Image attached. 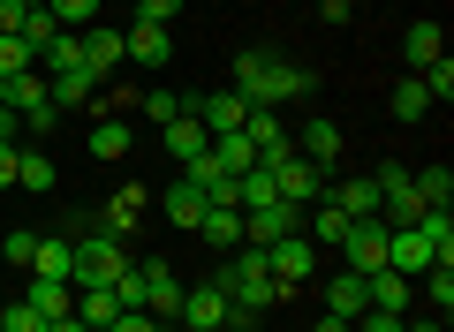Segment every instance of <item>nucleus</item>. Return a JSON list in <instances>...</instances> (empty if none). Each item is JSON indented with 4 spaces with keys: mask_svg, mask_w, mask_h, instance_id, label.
<instances>
[{
    "mask_svg": "<svg viewBox=\"0 0 454 332\" xmlns=\"http://www.w3.org/2000/svg\"><path fill=\"white\" fill-rule=\"evenodd\" d=\"M235 91H243L250 106H288V98L318 91V76L295 68V61H280V53H265V46H250L243 61H235Z\"/></svg>",
    "mask_w": 454,
    "mask_h": 332,
    "instance_id": "obj_1",
    "label": "nucleus"
},
{
    "mask_svg": "<svg viewBox=\"0 0 454 332\" xmlns=\"http://www.w3.org/2000/svg\"><path fill=\"white\" fill-rule=\"evenodd\" d=\"M212 287H220V295L235 302V310H250V317H258L265 302H280L273 265H265V250H250V242H243V250H235V257L220 265V280H212Z\"/></svg>",
    "mask_w": 454,
    "mask_h": 332,
    "instance_id": "obj_2",
    "label": "nucleus"
},
{
    "mask_svg": "<svg viewBox=\"0 0 454 332\" xmlns=\"http://www.w3.org/2000/svg\"><path fill=\"white\" fill-rule=\"evenodd\" d=\"M121 265H129V242H114V235H76V265H68V287H106Z\"/></svg>",
    "mask_w": 454,
    "mask_h": 332,
    "instance_id": "obj_3",
    "label": "nucleus"
},
{
    "mask_svg": "<svg viewBox=\"0 0 454 332\" xmlns=\"http://www.w3.org/2000/svg\"><path fill=\"white\" fill-rule=\"evenodd\" d=\"M137 212H145V181L114 189L98 212H83V220H68V227H83V235H114V242H129V235H137Z\"/></svg>",
    "mask_w": 454,
    "mask_h": 332,
    "instance_id": "obj_4",
    "label": "nucleus"
},
{
    "mask_svg": "<svg viewBox=\"0 0 454 332\" xmlns=\"http://www.w3.org/2000/svg\"><path fill=\"white\" fill-rule=\"evenodd\" d=\"M227 317H235V302L220 295V287H182V310H175V325L182 332H227Z\"/></svg>",
    "mask_w": 454,
    "mask_h": 332,
    "instance_id": "obj_5",
    "label": "nucleus"
},
{
    "mask_svg": "<svg viewBox=\"0 0 454 332\" xmlns=\"http://www.w3.org/2000/svg\"><path fill=\"white\" fill-rule=\"evenodd\" d=\"M265 174H273V189H280V205H295V212H310L318 205V166H310L303 151H288V158H273V166H265Z\"/></svg>",
    "mask_w": 454,
    "mask_h": 332,
    "instance_id": "obj_6",
    "label": "nucleus"
},
{
    "mask_svg": "<svg viewBox=\"0 0 454 332\" xmlns=\"http://www.w3.org/2000/svg\"><path fill=\"white\" fill-rule=\"evenodd\" d=\"M288 235H303V212L295 205H258V212H243V242L250 250H273V242H288Z\"/></svg>",
    "mask_w": 454,
    "mask_h": 332,
    "instance_id": "obj_7",
    "label": "nucleus"
},
{
    "mask_svg": "<svg viewBox=\"0 0 454 332\" xmlns=\"http://www.w3.org/2000/svg\"><path fill=\"white\" fill-rule=\"evenodd\" d=\"M265 265H273V287L288 295V287H303L310 272H318V250H310V235H288V242L265 250Z\"/></svg>",
    "mask_w": 454,
    "mask_h": 332,
    "instance_id": "obj_8",
    "label": "nucleus"
},
{
    "mask_svg": "<svg viewBox=\"0 0 454 332\" xmlns=\"http://www.w3.org/2000/svg\"><path fill=\"white\" fill-rule=\"evenodd\" d=\"M340 265H348V272H379V265H387V227L356 220L348 235H340Z\"/></svg>",
    "mask_w": 454,
    "mask_h": 332,
    "instance_id": "obj_9",
    "label": "nucleus"
},
{
    "mask_svg": "<svg viewBox=\"0 0 454 332\" xmlns=\"http://www.w3.org/2000/svg\"><path fill=\"white\" fill-rule=\"evenodd\" d=\"M190 113L205 121V136H227V128H243V121H250V98L227 83V91H212V98H190Z\"/></svg>",
    "mask_w": 454,
    "mask_h": 332,
    "instance_id": "obj_10",
    "label": "nucleus"
},
{
    "mask_svg": "<svg viewBox=\"0 0 454 332\" xmlns=\"http://www.w3.org/2000/svg\"><path fill=\"white\" fill-rule=\"evenodd\" d=\"M243 136H250V151H258V166H273V158H288V151H295V136L280 128V113H273V106H250Z\"/></svg>",
    "mask_w": 454,
    "mask_h": 332,
    "instance_id": "obj_11",
    "label": "nucleus"
},
{
    "mask_svg": "<svg viewBox=\"0 0 454 332\" xmlns=\"http://www.w3.org/2000/svg\"><path fill=\"white\" fill-rule=\"evenodd\" d=\"M325 310H333V317H348V325H356V317L372 310V272H348V265H340L333 280H325Z\"/></svg>",
    "mask_w": 454,
    "mask_h": 332,
    "instance_id": "obj_12",
    "label": "nucleus"
},
{
    "mask_svg": "<svg viewBox=\"0 0 454 332\" xmlns=\"http://www.w3.org/2000/svg\"><path fill=\"white\" fill-rule=\"evenodd\" d=\"M145 272V310L160 317V325H175V310H182V280H175V265H160V257H152V265H137Z\"/></svg>",
    "mask_w": 454,
    "mask_h": 332,
    "instance_id": "obj_13",
    "label": "nucleus"
},
{
    "mask_svg": "<svg viewBox=\"0 0 454 332\" xmlns=\"http://www.w3.org/2000/svg\"><path fill=\"white\" fill-rule=\"evenodd\" d=\"M121 53H129L137 68H167L175 61V38H167L160 23H129V31H121Z\"/></svg>",
    "mask_w": 454,
    "mask_h": 332,
    "instance_id": "obj_14",
    "label": "nucleus"
},
{
    "mask_svg": "<svg viewBox=\"0 0 454 332\" xmlns=\"http://www.w3.org/2000/svg\"><path fill=\"white\" fill-rule=\"evenodd\" d=\"M76 38H83V61H91V76H98V83H106L114 68L129 61V53H121V31H106V23H91V31H76Z\"/></svg>",
    "mask_w": 454,
    "mask_h": 332,
    "instance_id": "obj_15",
    "label": "nucleus"
},
{
    "mask_svg": "<svg viewBox=\"0 0 454 332\" xmlns=\"http://www.w3.org/2000/svg\"><path fill=\"white\" fill-rule=\"evenodd\" d=\"M439 53H447V38H439V23H432V16L402 31V61H409V76H424V68H432Z\"/></svg>",
    "mask_w": 454,
    "mask_h": 332,
    "instance_id": "obj_16",
    "label": "nucleus"
},
{
    "mask_svg": "<svg viewBox=\"0 0 454 332\" xmlns=\"http://www.w3.org/2000/svg\"><path fill=\"white\" fill-rule=\"evenodd\" d=\"M197 235H205L212 250H243V205H205Z\"/></svg>",
    "mask_w": 454,
    "mask_h": 332,
    "instance_id": "obj_17",
    "label": "nucleus"
},
{
    "mask_svg": "<svg viewBox=\"0 0 454 332\" xmlns=\"http://www.w3.org/2000/svg\"><path fill=\"white\" fill-rule=\"evenodd\" d=\"M98 91H106V83L91 76V61H83V68H68V76H46V98H53V106H91Z\"/></svg>",
    "mask_w": 454,
    "mask_h": 332,
    "instance_id": "obj_18",
    "label": "nucleus"
},
{
    "mask_svg": "<svg viewBox=\"0 0 454 332\" xmlns=\"http://www.w3.org/2000/svg\"><path fill=\"white\" fill-rule=\"evenodd\" d=\"M160 136H167V158H175V166H190V158H197V151H205V143H212L197 113H175V121H167Z\"/></svg>",
    "mask_w": 454,
    "mask_h": 332,
    "instance_id": "obj_19",
    "label": "nucleus"
},
{
    "mask_svg": "<svg viewBox=\"0 0 454 332\" xmlns=\"http://www.w3.org/2000/svg\"><path fill=\"white\" fill-rule=\"evenodd\" d=\"M68 265H76V235H38L31 280H68Z\"/></svg>",
    "mask_w": 454,
    "mask_h": 332,
    "instance_id": "obj_20",
    "label": "nucleus"
},
{
    "mask_svg": "<svg viewBox=\"0 0 454 332\" xmlns=\"http://www.w3.org/2000/svg\"><path fill=\"white\" fill-rule=\"evenodd\" d=\"M205 158L220 166V174H250V166H258V151H250V136H243V128L212 136V143H205Z\"/></svg>",
    "mask_w": 454,
    "mask_h": 332,
    "instance_id": "obj_21",
    "label": "nucleus"
},
{
    "mask_svg": "<svg viewBox=\"0 0 454 332\" xmlns=\"http://www.w3.org/2000/svg\"><path fill=\"white\" fill-rule=\"evenodd\" d=\"M295 151H303L310 166H333V158H340V128L325 121V113H310V128L295 136Z\"/></svg>",
    "mask_w": 454,
    "mask_h": 332,
    "instance_id": "obj_22",
    "label": "nucleus"
},
{
    "mask_svg": "<svg viewBox=\"0 0 454 332\" xmlns=\"http://www.w3.org/2000/svg\"><path fill=\"white\" fill-rule=\"evenodd\" d=\"M160 205H167V220H175V227H190V235H197V220H205V205H212V197H205V189H197V181H190V174H182V181H175V189H167V197H160Z\"/></svg>",
    "mask_w": 454,
    "mask_h": 332,
    "instance_id": "obj_23",
    "label": "nucleus"
},
{
    "mask_svg": "<svg viewBox=\"0 0 454 332\" xmlns=\"http://www.w3.org/2000/svg\"><path fill=\"white\" fill-rule=\"evenodd\" d=\"M409 302H417V280H402V272H387V265H379V272H372V310L409 317Z\"/></svg>",
    "mask_w": 454,
    "mask_h": 332,
    "instance_id": "obj_24",
    "label": "nucleus"
},
{
    "mask_svg": "<svg viewBox=\"0 0 454 332\" xmlns=\"http://www.w3.org/2000/svg\"><path fill=\"white\" fill-rule=\"evenodd\" d=\"M129 121H121V113H98L91 121V158H129Z\"/></svg>",
    "mask_w": 454,
    "mask_h": 332,
    "instance_id": "obj_25",
    "label": "nucleus"
},
{
    "mask_svg": "<svg viewBox=\"0 0 454 332\" xmlns=\"http://www.w3.org/2000/svg\"><path fill=\"white\" fill-rule=\"evenodd\" d=\"M409 181H417L424 212H447L454 205V166H409Z\"/></svg>",
    "mask_w": 454,
    "mask_h": 332,
    "instance_id": "obj_26",
    "label": "nucleus"
},
{
    "mask_svg": "<svg viewBox=\"0 0 454 332\" xmlns=\"http://www.w3.org/2000/svg\"><path fill=\"white\" fill-rule=\"evenodd\" d=\"M333 205L348 212V220H379V181H372V174H356V181H340V189H333Z\"/></svg>",
    "mask_w": 454,
    "mask_h": 332,
    "instance_id": "obj_27",
    "label": "nucleus"
},
{
    "mask_svg": "<svg viewBox=\"0 0 454 332\" xmlns=\"http://www.w3.org/2000/svg\"><path fill=\"white\" fill-rule=\"evenodd\" d=\"M76 317H83L91 332H106L114 317H121V302H114V287H76Z\"/></svg>",
    "mask_w": 454,
    "mask_h": 332,
    "instance_id": "obj_28",
    "label": "nucleus"
},
{
    "mask_svg": "<svg viewBox=\"0 0 454 332\" xmlns=\"http://www.w3.org/2000/svg\"><path fill=\"white\" fill-rule=\"evenodd\" d=\"M23 302L46 310V317H68V310H76V287H68V280H31V287H23Z\"/></svg>",
    "mask_w": 454,
    "mask_h": 332,
    "instance_id": "obj_29",
    "label": "nucleus"
},
{
    "mask_svg": "<svg viewBox=\"0 0 454 332\" xmlns=\"http://www.w3.org/2000/svg\"><path fill=\"white\" fill-rule=\"evenodd\" d=\"M409 227L432 242V265H454V220H447V212H417Z\"/></svg>",
    "mask_w": 454,
    "mask_h": 332,
    "instance_id": "obj_30",
    "label": "nucleus"
},
{
    "mask_svg": "<svg viewBox=\"0 0 454 332\" xmlns=\"http://www.w3.org/2000/svg\"><path fill=\"white\" fill-rule=\"evenodd\" d=\"M303 227H318V242H333V250H340V235H348V227H356V220H348V212H340L333 197H318V205L303 212Z\"/></svg>",
    "mask_w": 454,
    "mask_h": 332,
    "instance_id": "obj_31",
    "label": "nucleus"
},
{
    "mask_svg": "<svg viewBox=\"0 0 454 332\" xmlns=\"http://www.w3.org/2000/svg\"><path fill=\"white\" fill-rule=\"evenodd\" d=\"M387 106H394V121H424V113H432V91H424L417 76H402V83H394V98H387Z\"/></svg>",
    "mask_w": 454,
    "mask_h": 332,
    "instance_id": "obj_32",
    "label": "nucleus"
},
{
    "mask_svg": "<svg viewBox=\"0 0 454 332\" xmlns=\"http://www.w3.org/2000/svg\"><path fill=\"white\" fill-rule=\"evenodd\" d=\"M16 189H31V197L53 189V158L46 151H16Z\"/></svg>",
    "mask_w": 454,
    "mask_h": 332,
    "instance_id": "obj_33",
    "label": "nucleus"
},
{
    "mask_svg": "<svg viewBox=\"0 0 454 332\" xmlns=\"http://www.w3.org/2000/svg\"><path fill=\"white\" fill-rule=\"evenodd\" d=\"M38 68H46V76H68V68H83V38H76V31H61L46 53H38Z\"/></svg>",
    "mask_w": 454,
    "mask_h": 332,
    "instance_id": "obj_34",
    "label": "nucleus"
},
{
    "mask_svg": "<svg viewBox=\"0 0 454 332\" xmlns=\"http://www.w3.org/2000/svg\"><path fill=\"white\" fill-rule=\"evenodd\" d=\"M417 295L432 302V317H447V310H454V265H432V272L417 280Z\"/></svg>",
    "mask_w": 454,
    "mask_h": 332,
    "instance_id": "obj_35",
    "label": "nucleus"
},
{
    "mask_svg": "<svg viewBox=\"0 0 454 332\" xmlns=\"http://www.w3.org/2000/svg\"><path fill=\"white\" fill-rule=\"evenodd\" d=\"M16 38H23V46H31V53H46L53 38H61V23H53V8H31V16H23V31H16Z\"/></svg>",
    "mask_w": 454,
    "mask_h": 332,
    "instance_id": "obj_36",
    "label": "nucleus"
},
{
    "mask_svg": "<svg viewBox=\"0 0 454 332\" xmlns=\"http://www.w3.org/2000/svg\"><path fill=\"white\" fill-rule=\"evenodd\" d=\"M46 8H53L61 31H91V23H98V0H46Z\"/></svg>",
    "mask_w": 454,
    "mask_h": 332,
    "instance_id": "obj_37",
    "label": "nucleus"
},
{
    "mask_svg": "<svg viewBox=\"0 0 454 332\" xmlns=\"http://www.w3.org/2000/svg\"><path fill=\"white\" fill-rule=\"evenodd\" d=\"M0 257H8L16 272H31V257H38V235H31V227H8V235H0Z\"/></svg>",
    "mask_w": 454,
    "mask_h": 332,
    "instance_id": "obj_38",
    "label": "nucleus"
},
{
    "mask_svg": "<svg viewBox=\"0 0 454 332\" xmlns=\"http://www.w3.org/2000/svg\"><path fill=\"white\" fill-rule=\"evenodd\" d=\"M46 325H53V317H46V310H31L23 295L8 302V310H0V332H46Z\"/></svg>",
    "mask_w": 454,
    "mask_h": 332,
    "instance_id": "obj_39",
    "label": "nucleus"
},
{
    "mask_svg": "<svg viewBox=\"0 0 454 332\" xmlns=\"http://www.w3.org/2000/svg\"><path fill=\"white\" fill-rule=\"evenodd\" d=\"M137 113H145V121H175V113H190V98H175V91H145V98H137Z\"/></svg>",
    "mask_w": 454,
    "mask_h": 332,
    "instance_id": "obj_40",
    "label": "nucleus"
},
{
    "mask_svg": "<svg viewBox=\"0 0 454 332\" xmlns=\"http://www.w3.org/2000/svg\"><path fill=\"white\" fill-rule=\"evenodd\" d=\"M23 68H38V53L23 46L16 31H0V76H23Z\"/></svg>",
    "mask_w": 454,
    "mask_h": 332,
    "instance_id": "obj_41",
    "label": "nucleus"
},
{
    "mask_svg": "<svg viewBox=\"0 0 454 332\" xmlns=\"http://www.w3.org/2000/svg\"><path fill=\"white\" fill-rule=\"evenodd\" d=\"M417 83H424V91H432V106H439V98H454V61H447V53H439V61L424 68Z\"/></svg>",
    "mask_w": 454,
    "mask_h": 332,
    "instance_id": "obj_42",
    "label": "nucleus"
},
{
    "mask_svg": "<svg viewBox=\"0 0 454 332\" xmlns=\"http://www.w3.org/2000/svg\"><path fill=\"white\" fill-rule=\"evenodd\" d=\"M175 16H182V0H137V23H160V31H167Z\"/></svg>",
    "mask_w": 454,
    "mask_h": 332,
    "instance_id": "obj_43",
    "label": "nucleus"
},
{
    "mask_svg": "<svg viewBox=\"0 0 454 332\" xmlns=\"http://www.w3.org/2000/svg\"><path fill=\"white\" fill-rule=\"evenodd\" d=\"M402 325H409V317H394V310H364L348 332H402Z\"/></svg>",
    "mask_w": 454,
    "mask_h": 332,
    "instance_id": "obj_44",
    "label": "nucleus"
},
{
    "mask_svg": "<svg viewBox=\"0 0 454 332\" xmlns=\"http://www.w3.org/2000/svg\"><path fill=\"white\" fill-rule=\"evenodd\" d=\"M106 332H160V317H152V310H121Z\"/></svg>",
    "mask_w": 454,
    "mask_h": 332,
    "instance_id": "obj_45",
    "label": "nucleus"
},
{
    "mask_svg": "<svg viewBox=\"0 0 454 332\" xmlns=\"http://www.w3.org/2000/svg\"><path fill=\"white\" fill-rule=\"evenodd\" d=\"M23 16H31L23 0H0V31H23Z\"/></svg>",
    "mask_w": 454,
    "mask_h": 332,
    "instance_id": "obj_46",
    "label": "nucleus"
},
{
    "mask_svg": "<svg viewBox=\"0 0 454 332\" xmlns=\"http://www.w3.org/2000/svg\"><path fill=\"white\" fill-rule=\"evenodd\" d=\"M0 189H16V143H0Z\"/></svg>",
    "mask_w": 454,
    "mask_h": 332,
    "instance_id": "obj_47",
    "label": "nucleus"
},
{
    "mask_svg": "<svg viewBox=\"0 0 454 332\" xmlns=\"http://www.w3.org/2000/svg\"><path fill=\"white\" fill-rule=\"evenodd\" d=\"M46 332H91V325H83V317H76V310H68V317H53V325H46Z\"/></svg>",
    "mask_w": 454,
    "mask_h": 332,
    "instance_id": "obj_48",
    "label": "nucleus"
},
{
    "mask_svg": "<svg viewBox=\"0 0 454 332\" xmlns=\"http://www.w3.org/2000/svg\"><path fill=\"white\" fill-rule=\"evenodd\" d=\"M318 332H348V317H333V310H318Z\"/></svg>",
    "mask_w": 454,
    "mask_h": 332,
    "instance_id": "obj_49",
    "label": "nucleus"
},
{
    "mask_svg": "<svg viewBox=\"0 0 454 332\" xmlns=\"http://www.w3.org/2000/svg\"><path fill=\"white\" fill-rule=\"evenodd\" d=\"M402 332H447V317H417V325H402Z\"/></svg>",
    "mask_w": 454,
    "mask_h": 332,
    "instance_id": "obj_50",
    "label": "nucleus"
},
{
    "mask_svg": "<svg viewBox=\"0 0 454 332\" xmlns=\"http://www.w3.org/2000/svg\"><path fill=\"white\" fill-rule=\"evenodd\" d=\"M0 143H16V113L8 106H0Z\"/></svg>",
    "mask_w": 454,
    "mask_h": 332,
    "instance_id": "obj_51",
    "label": "nucleus"
},
{
    "mask_svg": "<svg viewBox=\"0 0 454 332\" xmlns=\"http://www.w3.org/2000/svg\"><path fill=\"white\" fill-rule=\"evenodd\" d=\"M23 8H46V0H23Z\"/></svg>",
    "mask_w": 454,
    "mask_h": 332,
    "instance_id": "obj_52",
    "label": "nucleus"
},
{
    "mask_svg": "<svg viewBox=\"0 0 454 332\" xmlns=\"http://www.w3.org/2000/svg\"><path fill=\"white\" fill-rule=\"evenodd\" d=\"M348 8H356V0H348Z\"/></svg>",
    "mask_w": 454,
    "mask_h": 332,
    "instance_id": "obj_53",
    "label": "nucleus"
}]
</instances>
